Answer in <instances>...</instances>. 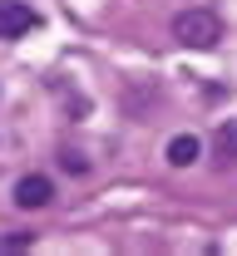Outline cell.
Instances as JSON below:
<instances>
[{
    "instance_id": "8992f818",
    "label": "cell",
    "mask_w": 237,
    "mask_h": 256,
    "mask_svg": "<svg viewBox=\"0 0 237 256\" xmlns=\"http://www.w3.org/2000/svg\"><path fill=\"white\" fill-rule=\"evenodd\" d=\"M60 162H65V168H69V172H84V168H89V162H84V158H79V153H60Z\"/></svg>"
},
{
    "instance_id": "3957f363",
    "label": "cell",
    "mask_w": 237,
    "mask_h": 256,
    "mask_svg": "<svg viewBox=\"0 0 237 256\" xmlns=\"http://www.w3.org/2000/svg\"><path fill=\"white\" fill-rule=\"evenodd\" d=\"M50 197H55V182H50V178H40V172H25V178L15 182V207H25V212L50 207Z\"/></svg>"
},
{
    "instance_id": "7a4b0ae2",
    "label": "cell",
    "mask_w": 237,
    "mask_h": 256,
    "mask_svg": "<svg viewBox=\"0 0 237 256\" xmlns=\"http://www.w3.org/2000/svg\"><path fill=\"white\" fill-rule=\"evenodd\" d=\"M35 25H40V15H35L30 5H20V0H0V40H25Z\"/></svg>"
},
{
    "instance_id": "6da1fadb",
    "label": "cell",
    "mask_w": 237,
    "mask_h": 256,
    "mask_svg": "<svg viewBox=\"0 0 237 256\" xmlns=\"http://www.w3.org/2000/svg\"><path fill=\"white\" fill-rule=\"evenodd\" d=\"M173 34H178L183 50H212V44L222 40V20H217L212 10H183V15L173 20Z\"/></svg>"
},
{
    "instance_id": "5b68a950",
    "label": "cell",
    "mask_w": 237,
    "mask_h": 256,
    "mask_svg": "<svg viewBox=\"0 0 237 256\" xmlns=\"http://www.w3.org/2000/svg\"><path fill=\"white\" fill-rule=\"evenodd\" d=\"M217 158H222V162L237 158V118H227V124L217 128Z\"/></svg>"
},
{
    "instance_id": "277c9868",
    "label": "cell",
    "mask_w": 237,
    "mask_h": 256,
    "mask_svg": "<svg viewBox=\"0 0 237 256\" xmlns=\"http://www.w3.org/2000/svg\"><path fill=\"white\" fill-rule=\"evenodd\" d=\"M198 153H203V143H198L193 133H178V138L168 143V162H173V168H193Z\"/></svg>"
}]
</instances>
